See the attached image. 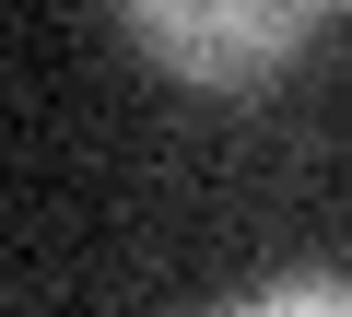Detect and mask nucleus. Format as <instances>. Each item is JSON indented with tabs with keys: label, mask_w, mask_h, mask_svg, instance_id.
Segmentation results:
<instances>
[{
	"label": "nucleus",
	"mask_w": 352,
	"mask_h": 317,
	"mask_svg": "<svg viewBox=\"0 0 352 317\" xmlns=\"http://www.w3.org/2000/svg\"><path fill=\"white\" fill-rule=\"evenodd\" d=\"M129 36L164 59V71H188L200 94H258L305 36H317V12H294V0H235V12H188V0H141L129 12Z\"/></svg>",
	"instance_id": "nucleus-1"
},
{
	"label": "nucleus",
	"mask_w": 352,
	"mask_h": 317,
	"mask_svg": "<svg viewBox=\"0 0 352 317\" xmlns=\"http://www.w3.org/2000/svg\"><path fill=\"white\" fill-rule=\"evenodd\" d=\"M247 317H352V282H282V294H258Z\"/></svg>",
	"instance_id": "nucleus-2"
}]
</instances>
